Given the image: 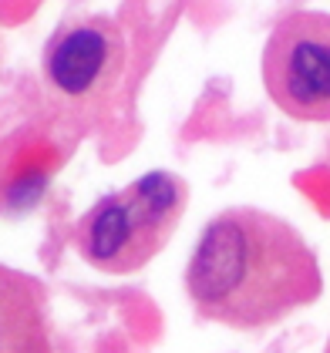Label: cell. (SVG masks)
Here are the masks:
<instances>
[{
  "label": "cell",
  "mask_w": 330,
  "mask_h": 353,
  "mask_svg": "<svg viewBox=\"0 0 330 353\" xmlns=\"http://www.w3.org/2000/svg\"><path fill=\"white\" fill-rule=\"evenodd\" d=\"M186 185L168 172H148L128 189L105 195L78 229L81 256L101 272L128 276L162 249L186 212Z\"/></svg>",
  "instance_id": "obj_2"
},
{
  "label": "cell",
  "mask_w": 330,
  "mask_h": 353,
  "mask_svg": "<svg viewBox=\"0 0 330 353\" xmlns=\"http://www.w3.org/2000/svg\"><path fill=\"white\" fill-rule=\"evenodd\" d=\"M0 353H51L44 290L7 266H0Z\"/></svg>",
  "instance_id": "obj_4"
},
{
  "label": "cell",
  "mask_w": 330,
  "mask_h": 353,
  "mask_svg": "<svg viewBox=\"0 0 330 353\" xmlns=\"http://www.w3.org/2000/svg\"><path fill=\"white\" fill-rule=\"evenodd\" d=\"M105 61H108V37L95 28H78L57 41L48 71L64 94H84L101 78Z\"/></svg>",
  "instance_id": "obj_5"
},
{
  "label": "cell",
  "mask_w": 330,
  "mask_h": 353,
  "mask_svg": "<svg viewBox=\"0 0 330 353\" xmlns=\"http://www.w3.org/2000/svg\"><path fill=\"white\" fill-rule=\"evenodd\" d=\"M313 249L283 219L260 209H226L213 219L186 266L193 306L229 330L280 323L320 296Z\"/></svg>",
  "instance_id": "obj_1"
},
{
  "label": "cell",
  "mask_w": 330,
  "mask_h": 353,
  "mask_svg": "<svg viewBox=\"0 0 330 353\" xmlns=\"http://www.w3.org/2000/svg\"><path fill=\"white\" fill-rule=\"evenodd\" d=\"M263 84L283 114L330 121V17L290 14L263 51Z\"/></svg>",
  "instance_id": "obj_3"
}]
</instances>
